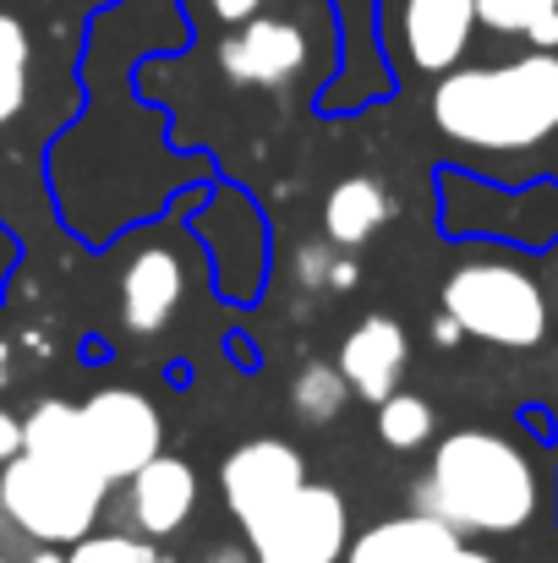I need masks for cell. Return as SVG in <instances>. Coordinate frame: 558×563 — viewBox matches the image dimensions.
I'll use <instances>...</instances> for the list:
<instances>
[{
  "label": "cell",
  "instance_id": "cell-13",
  "mask_svg": "<svg viewBox=\"0 0 558 563\" xmlns=\"http://www.w3.org/2000/svg\"><path fill=\"white\" fill-rule=\"evenodd\" d=\"M460 531H449L444 520L433 515H394V520H378L368 526L340 563H455L460 559Z\"/></svg>",
  "mask_w": 558,
  "mask_h": 563
},
{
  "label": "cell",
  "instance_id": "cell-12",
  "mask_svg": "<svg viewBox=\"0 0 558 563\" xmlns=\"http://www.w3.org/2000/svg\"><path fill=\"white\" fill-rule=\"evenodd\" d=\"M197 509V471L176 460V454H154L138 476H132V493H127V520L138 537H171L182 531Z\"/></svg>",
  "mask_w": 558,
  "mask_h": 563
},
{
  "label": "cell",
  "instance_id": "cell-14",
  "mask_svg": "<svg viewBox=\"0 0 558 563\" xmlns=\"http://www.w3.org/2000/svg\"><path fill=\"white\" fill-rule=\"evenodd\" d=\"M389 213H394V197H389L383 181L346 176L340 187L329 191V202H324V235L335 246H362V241H372L389 224Z\"/></svg>",
  "mask_w": 558,
  "mask_h": 563
},
{
  "label": "cell",
  "instance_id": "cell-23",
  "mask_svg": "<svg viewBox=\"0 0 558 563\" xmlns=\"http://www.w3.org/2000/svg\"><path fill=\"white\" fill-rule=\"evenodd\" d=\"M17 449H22V421H17V416L0 405V465H6Z\"/></svg>",
  "mask_w": 558,
  "mask_h": 563
},
{
  "label": "cell",
  "instance_id": "cell-2",
  "mask_svg": "<svg viewBox=\"0 0 558 563\" xmlns=\"http://www.w3.org/2000/svg\"><path fill=\"white\" fill-rule=\"evenodd\" d=\"M416 509L460 537H515L543 509V476L515 438L460 427L438 443L416 487Z\"/></svg>",
  "mask_w": 558,
  "mask_h": 563
},
{
  "label": "cell",
  "instance_id": "cell-10",
  "mask_svg": "<svg viewBox=\"0 0 558 563\" xmlns=\"http://www.w3.org/2000/svg\"><path fill=\"white\" fill-rule=\"evenodd\" d=\"M186 301V268L171 246H143L127 257L121 268V285H116V307H121V323L132 334H160Z\"/></svg>",
  "mask_w": 558,
  "mask_h": 563
},
{
  "label": "cell",
  "instance_id": "cell-5",
  "mask_svg": "<svg viewBox=\"0 0 558 563\" xmlns=\"http://www.w3.org/2000/svg\"><path fill=\"white\" fill-rule=\"evenodd\" d=\"M241 531L258 563H340L351 548L346 498L324 482H302L291 498H280Z\"/></svg>",
  "mask_w": 558,
  "mask_h": 563
},
{
  "label": "cell",
  "instance_id": "cell-11",
  "mask_svg": "<svg viewBox=\"0 0 558 563\" xmlns=\"http://www.w3.org/2000/svg\"><path fill=\"white\" fill-rule=\"evenodd\" d=\"M405 362H411V340H405V329H400L394 318H383V312H368V318L346 334L335 367L346 373L351 394H362V399H372V405H383V399L400 388Z\"/></svg>",
  "mask_w": 558,
  "mask_h": 563
},
{
  "label": "cell",
  "instance_id": "cell-9",
  "mask_svg": "<svg viewBox=\"0 0 558 563\" xmlns=\"http://www.w3.org/2000/svg\"><path fill=\"white\" fill-rule=\"evenodd\" d=\"M477 0H405L400 11V38L416 71L444 77L466 60L471 38H477Z\"/></svg>",
  "mask_w": 558,
  "mask_h": 563
},
{
  "label": "cell",
  "instance_id": "cell-3",
  "mask_svg": "<svg viewBox=\"0 0 558 563\" xmlns=\"http://www.w3.org/2000/svg\"><path fill=\"white\" fill-rule=\"evenodd\" d=\"M105 493H110V482L94 476L88 465L39 460L28 449H17L0 465V515L39 548L83 542L105 515Z\"/></svg>",
  "mask_w": 558,
  "mask_h": 563
},
{
  "label": "cell",
  "instance_id": "cell-20",
  "mask_svg": "<svg viewBox=\"0 0 558 563\" xmlns=\"http://www.w3.org/2000/svg\"><path fill=\"white\" fill-rule=\"evenodd\" d=\"M548 16H558V0H477V22L488 33H510V38H526Z\"/></svg>",
  "mask_w": 558,
  "mask_h": 563
},
{
  "label": "cell",
  "instance_id": "cell-16",
  "mask_svg": "<svg viewBox=\"0 0 558 563\" xmlns=\"http://www.w3.org/2000/svg\"><path fill=\"white\" fill-rule=\"evenodd\" d=\"M28 88H33V33L22 27V16L0 11V126H11L28 110Z\"/></svg>",
  "mask_w": 558,
  "mask_h": 563
},
{
  "label": "cell",
  "instance_id": "cell-15",
  "mask_svg": "<svg viewBox=\"0 0 558 563\" xmlns=\"http://www.w3.org/2000/svg\"><path fill=\"white\" fill-rule=\"evenodd\" d=\"M22 449L39 460H66V465H88L83 454V416L66 399H39L22 416ZM94 471V465H88Z\"/></svg>",
  "mask_w": 558,
  "mask_h": 563
},
{
  "label": "cell",
  "instance_id": "cell-26",
  "mask_svg": "<svg viewBox=\"0 0 558 563\" xmlns=\"http://www.w3.org/2000/svg\"><path fill=\"white\" fill-rule=\"evenodd\" d=\"M351 285H357V257L340 252V263H335V290H351Z\"/></svg>",
  "mask_w": 558,
  "mask_h": 563
},
{
  "label": "cell",
  "instance_id": "cell-17",
  "mask_svg": "<svg viewBox=\"0 0 558 563\" xmlns=\"http://www.w3.org/2000/svg\"><path fill=\"white\" fill-rule=\"evenodd\" d=\"M346 399H351V383H346L340 367H329V362H307L302 373L291 377V416H296L302 427H329V421H340Z\"/></svg>",
  "mask_w": 558,
  "mask_h": 563
},
{
  "label": "cell",
  "instance_id": "cell-22",
  "mask_svg": "<svg viewBox=\"0 0 558 563\" xmlns=\"http://www.w3.org/2000/svg\"><path fill=\"white\" fill-rule=\"evenodd\" d=\"M203 5H208L219 22H230V27H236V22L258 16V11H263V5H274V0H203Z\"/></svg>",
  "mask_w": 558,
  "mask_h": 563
},
{
  "label": "cell",
  "instance_id": "cell-19",
  "mask_svg": "<svg viewBox=\"0 0 558 563\" xmlns=\"http://www.w3.org/2000/svg\"><path fill=\"white\" fill-rule=\"evenodd\" d=\"M66 563H171L149 537H132V531H110V537H83L72 542Z\"/></svg>",
  "mask_w": 558,
  "mask_h": 563
},
{
  "label": "cell",
  "instance_id": "cell-21",
  "mask_svg": "<svg viewBox=\"0 0 558 563\" xmlns=\"http://www.w3.org/2000/svg\"><path fill=\"white\" fill-rule=\"evenodd\" d=\"M335 263H340L335 241H307V246L296 252L291 274H296V285H307V290H335Z\"/></svg>",
  "mask_w": 558,
  "mask_h": 563
},
{
  "label": "cell",
  "instance_id": "cell-1",
  "mask_svg": "<svg viewBox=\"0 0 558 563\" xmlns=\"http://www.w3.org/2000/svg\"><path fill=\"white\" fill-rule=\"evenodd\" d=\"M433 126L471 154H526L558 132V49L455 66L433 88Z\"/></svg>",
  "mask_w": 558,
  "mask_h": 563
},
{
  "label": "cell",
  "instance_id": "cell-24",
  "mask_svg": "<svg viewBox=\"0 0 558 563\" xmlns=\"http://www.w3.org/2000/svg\"><path fill=\"white\" fill-rule=\"evenodd\" d=\"M460 340H466V329H460V323H455L449 312H438V318H433V345H444V351H455Z\"/></svg>",
  "mask_w": 558,
  "mask_h": 563
},
{
  "label": "cell",
  "instance_id": "cell-8",
  "mask_svg": "<svg viewBox=\"0 0 558 563\" xmlns=\"http://www.w3.org/2000/svg\"><path fill=\"white\" fill-rule=\"evenodd\" d=\"M307 66V33L291 16H247L219 44V71L236 88H285Z\"/></svg>",
  "mask_w": 558,
  "mask_h": 563
},
{
  "label": "cell",
  "instance_id": "cell-7",
  "mask_svg": "<svg viewBox=\"0 0 558 563\" xmlns=\"http://www.w3.org/2000/svg\"><path fill=\"white\" fill-rule=\"evenodd\" d=\"M302 482H307V465L285 438H247L219 465V487H225V504H230L236 526H252L280 498H291Z\"/></svg>",
  "mask_w": 558,
  "mask_h": 563
},
{
  "label": "cell",
  "instance_id": "cell-25",
  "mask_svg": "<svg viewBox=\"0 0 558 563\" xmlns=\"http://www.w3.org/2000/svg\"><path fill=\"white\" fill-rule=\"evenodd\" d=\"M203 563H258V559H252V548H247V542H219V548H208V553H203Z\"/></svg>",
  "mask_w": 558,
  "mask_h": 563
},
{
  "label": "cell",
  "instance_id": "cell-4",
  "mask_svg": "<svg viewBox=\"0 0 558 563\" xmlns=\"http://www.w3.org/2000/svg\"><path fill=\"white\" fill-rule=\"evenodd\" d=\"M444 312L466 329V340L499 351H537L548 340V296L543 285L504 257H471L444 279Z\"/></svg>",
  "mask_w": 558,
  "mask_h": 563
},
{
  "label": "cell",
  "instance_id": "cell-29",
  "mask_svg": "<svg viewBox=\"0 0 558 563\" xmlns=\"http://www.w3.org/2000/svg\"><path fill=\"white\" fill-rule=\"evenodd\" d=\"M0 563H6V559H0Z\"/></svg>",
  "mask_w": 558,
  "mask_h": 563
},
{
  "label": "cell",
  "instance_id": "cell-6",
  "mask_svg": "<svg viewBox=\"0 0 558 563\" xmlns=\"http://www.w3.org/2000/svg\"><path fill=\"white\" fill-rule=\"evenodd\" d=\"M77 416H83V454L94 476H105L110 487L132 482L165 443V421L154 399L138 388H99L88 394V405H77Z\"/></svg>",
  "mask_w": 558,
  "mask_h": 563
},
{
  "label": "cell",
  "instance_id": "cell-18",
  "mask_svg": "<svg viewBox=\"0 0 558 563\" xmlns=\"http://www.w3.org/2000/svg\"><path fill=\"white\" fill-rule=\"evenodd\" d=\"M433 405L422 399V394H405V388H394L383 405H378V438L389 443V449H422L427 438H433Z\"/></svg>",
  "mask_w": 558,
  "mask_h": 563
},
{
  "label": "cell",
  "instance_id": "cell-28",
  "mask_svg": "<svg viewBox=\"0 0 558 563\" xmlns=\"http://www.w3.org/2000/svg\"><path fill=\"white\" fill-rule=\"evenodd\" d=\"M455 563H499V559H493V553H471V548H460V559Z\"/></svg>",
  "mask_w": 558,
  "mask_h": 563
},
{
  "label": "cell",
  "instance_id": "cell-27",
  "mask_svg": "<svg viewBox=\"0 0 558 563\" xmlns=\"http://www.w3.org/2000/svg\"><path fill=\"white\" fill-rule=\"evenodd\" d=\"M28 563H66V553H61V548H33Z\"/></svg>",
  "mask_w": 558,
  "mask_h": 563
}]
</instances>
